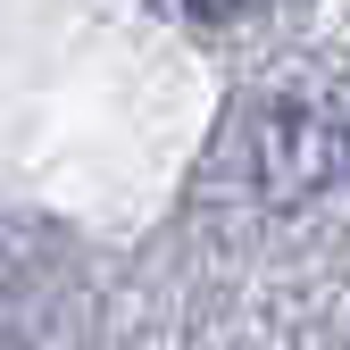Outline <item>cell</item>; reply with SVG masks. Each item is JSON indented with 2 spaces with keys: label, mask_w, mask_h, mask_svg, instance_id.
<instances>
[{
  "label": "cell",
  "mask_w": 350,
  "mask_h": 350,
  "mask_svg": "<svg viewBox=\"0 0 350 350\" xmlns=\"http://www.w3.org/2000/svg\"><path fill=\"white\" fill-rule=\"evenodd\" d=\"M234 9H242V0H192V17H200V25H226Z\"/></svg>",
  "instance_id": "6da1fadb"
}]
</instances>
